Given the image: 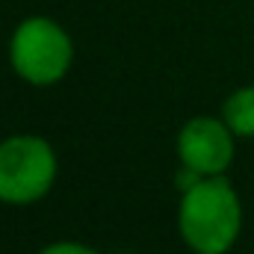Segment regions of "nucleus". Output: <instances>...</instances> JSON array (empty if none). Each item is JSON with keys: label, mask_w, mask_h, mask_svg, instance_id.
Wrapping results in <instances>:
<instances>
[{"label": "nucleus", "mask_w": 254, "mask_h": 254, "mask_svg": "<svg viewBox=\"0 0 254 254\" xmlns=\"http://www.w3.org/2000/svg\"><path fill=\"white\" fill-rule=\"evenodd\" d=\"M178 157L187 169L198 172L201 178L225 175L234 160V130L225 125V119L213 116L190 119L178 133Z\"/></svg>", "instance_id": "4"}, {"label": "nucleus", "mask_w": 254, "mask_h": 254, "mask_svg": "<svg viewBox=\"0 0 254 254\" xmlns=\"http://www.w3.org/2000/svg\"><path fill=\"white\" fill-rule=\"evenodd\" d=\"M178 231L195 254H228L243 231V201L225 175L198 178L178 204Z\"/></svg>", "instance_id": "1"}, {"label": "nucleus", "mask_w": 254, "mask_h": 254, "mask_svg": "<svg viewBox=\"0 0 254 254\" xmlns=\"http://www.w3.org/2000/svg\"><path fill=\"white\" fill-rule=\"evenodd\" d=\"M222 119L234 130V136L252 139L254 136V86L237 89L225 104H222Z\"/></svg>", "instance_id": "5"}, {"label": "nucleus", "mask_w": 254, "mask_h": 254, "mask_svg": "<svg viewBox=\"0 0 254 254\" xmlns=\"http://www.w3.org/2000/svg\"><path fill=\"white\" fill-rule=\"evenodd\" d=\"M57 184V151L48 139L18 133L0 142V201L27 207Z\"/></svg>", "instance_id": "2"}, {"label": "nucleus", "mask_w": 254, "mask_h": 254, "mask_svg": "<svg viewBox=\"0 0 254 254\" xmlns=\"http://www.w3.org/2000/svg\"><path fill=\"white\" fill-rule=\"evenodd\" d=\"M74 60L71 36L51 18H27L15 27L9 39V63L21 80L30 86L60 83Z\"/></svg>", "instance_id": "3"}, {"label": "nucleus", "mask_w": 254, "mask_h": 254, "mask_svg": "<svg viewBox=\"0 0 254 254\" xmlns=\"http://www.w3.org/2000/svg\"><path fill=\"white\" fill-rule=\"evenodd\" d=\"M39 254H101V252H95L92 246H83V243L63 240V243H51V246H45Z\"/></svg>", "instance_id": "6"}]
</instances>
